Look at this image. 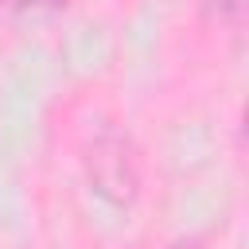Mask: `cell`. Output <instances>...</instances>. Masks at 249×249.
Here are the masks:
<instances>
[{"mask_svg":"<svg viewBox=\"0 0 249 249\" xmlns=\"http://www.w3.org/2000/svg\"><path fill=\"white\" fill-rule=\"evenodd\" d=\"M86 175H89V187L105 202H113V206L132 202V195H136V160H132L128 140L117 136V132L97 136L86 152Z\"/></svg>","mask_w":249,"mask_h":249,"instance_id":"cell-1","label":"cell"},{"mask_svg":"<svg viewBox=\"0 0 249 249\" xmlns=\"http://www.w3.org/2000/svg\"><path fill=\"white\" fill-rule=\"evenodd\" d=\"M8 8H16V12H51V8H58L62 0H4Z\"/></svg>","mask_w":249,"mask_h":249,"instance_id":"cell-2","label":"cell"},{"mask_svg":"<svg viewBox=\"0 0 249 249\" xmlns=\"http://www.w3.org/2000/svg\"><path fill=\"white\" fill-rule=\"evenodd\" d=\"M210 8H214L222 19H241V8H245V0H210Z\"/></svg>","mask_w":249,"mask_h":249,"instance_id":"cell-3","label":"cell"},{"mask_svg":"<svg viewBox=\"0 0 249 249\" xmlns=\"http://www.w3.org/2000/svg\"><path fill=\"white\" fill-rule=\"evenodd\" d=\"M167 249H202V245H198V241H195V237H183V241H171V245H167Z\"/></svg>","mask_w":249,"mask_h":249,"instance_id":"cell-4","label":"cell"}]
</instances>
